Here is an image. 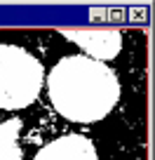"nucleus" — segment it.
Segmentation results:
<instances>
[{
    "label": "nucleus",
    "instance_id": "1",
    "mask_svg": "<svg viewBox=\"0 0 155 160\" xmlns=\"http://www.w3.org/2000/svg\"><path fill=\"white\" fill-rule=\"evenodd\" d=\"M50 101L73 122H96L110 113L120 82L104 61L90 57H64L47 78Z\"/></svg>",
    "mask_w": 155,
    "mask_h": 160
},
{
    "label": "nucleus",
    "instance_id": "2",
    "mask_svg": "<svg viewBox=\"0 0 155 160\" xmlns=\"http://www.w3.org/2000/svg\"><path fill=\"white\" fill-rule=\"evenodd\" d=\"M45 71L31 52L0 45V108H24L38 97Z\"/></svg>",
    "mask_w": 155,
    "mask_h": 160
},
{
    "label": "nucleus",
    "instance_id": "3",
    "mask_svg": "<svg viewBox=\"0 0 155 160\" xmlns=\"http://www.w3.org/2000/svg\"><path fill=\"white\" fill-rule=\"evenodd\" d=\"M61 33L75 45L85 50V57L113 59L122 47V38L118 28H61Z\"/></svg>",
    "mask_w": 155,
    "mask_h": 160
},
{
    "label": "nucleus",
    "instance_id": "4",
    "mask_svg": "<svg viewBox=\"0 0 155 160\" xmlns=\"http://www.w3.org/2000/svg\"><path fill=\"white\" fill-rule=\"evenodd\" d=\"M33 160H99L92 139L82 134H66L42 146Z\"/></svg>",
    "mask_w": 155,
    "mask_h": 160
},
{
    "label": "nucleus",
    "instance_id": "5",
    "mask_svg": "<svg viewBox=\"0 0 155 160\" xmlns=\"http://www.w3.org/2000/svg\"><path fill=\"white\" fill-rule=\"evenodd\" d=\"M21 130V120H7L0 125V160H21V151L17 146V137Z\"/></svg>",
    "mask_w": 155,
    "mask_h": 160
}]
</instances>
